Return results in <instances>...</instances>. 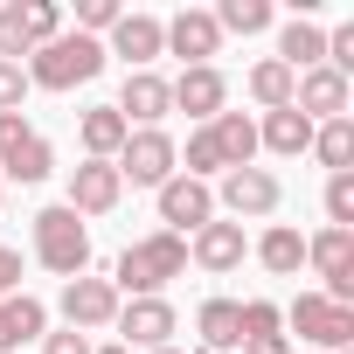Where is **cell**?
I'll list each match as a JSON object with an SVG mask.
<instances>
[{
	"label": "cell",
	"mask_w": 354,
	"mask_h": 354,
	"mask_svg": "<svg viewBox=\"0 0 354 354\" xmlns=\"http://www.w3.org/2000/svg\"><path fill=\"white\" fill-rule=\"evenodd\" d=\"M111 326H118V347L153 354V347H174V326H181V313H174V299H125Z\"/></svg>",
	"instance_id": "obj_7"
},
{
	"label": "cell",
	"mask_w": 354,
	"mask_h": 354,
	"mask_svg": "<svg viewBox=\"0 0 354 354\" xmlns=\"http://www.w3.org/2000/svg\"><path fill=\"white\" fill-rule=\"evenodd\" d=\"M160 195V223L174 230V236H195L202 223H216V195H209V181H188V174H174L167 188H153Z\"/></svg>",
	"instance_id": "obj_11"
},
{
	"label": "cell",
	"mask_w": 354,
	"mask_h": 354,
	"mask_svg": "<svg viewBox=\"0 0 354 354\" xmlns=\"http://www.w3.org/2000/svg\"><path fill=\"white\" fill-rule=\"evenodd\" d=\"M153 354H202V347H153Z\"/></svg>",
	"instance_id": "obj_38"
},
{
	"label": "cell",
	"mask_w": 354,
	"mask_h": 354,
	"mask_svg": "<svg viewBox=\"0 0 354 354\" xmlns=\"http://www.w3.org/2000/svg\"><path fill=\"white\" fill-rule=\"evenodd\" d=\"M56 174V146L42 139V132H28L8 160H0V181H21V188H35V181H49Z\"/></svg>",
	"instance_id": "obj_22"
},
{
	"label": "cell",
	"mask_w": 354,
	"mask_h": 354,
	"mask_svg": "<svg viewBox=\"0 0 354 354\" xmlns=\"http://www.w3.org/2000/svg\"><path fill=\"white\" fill-rule=\"evenodd\" d=\"M132 132H146V125H160L167 111H174V97H167V77L160 70H125V91H118V104H111Z\"/></svg>",
	"instance_id": "obj_16"
},
{
	"label": "cell",
	"mask_w": 354,
	"mask_h": 354,
	"mask_svg": "<svg viewBox=\"0 0 354 354\" xmlns=\"http://www.w3.org/2000/svg\"><path fill=\"white\" fill-rule=\"evenodd\" d=\"M292 84H299V77H292V70H285L278 56L250 63V77H243V91H250V97H257L264 111H285V104H292Z\"/></svg>",
	"instance_id": "obj_25"
},
{
	"label": "cell",
	"mask_w": 354,
	"mask_h": 354,
	"mask_svg": "<svg viewBox=\"0 0 354 354\" xmlns=\"http://www.w3.org/2000/svg\"><path fill=\"white\" fill-rule=\"evenodd\" d=\"M209 195H216V209H230V223H264V216H278V202H285V188H278L271 167H230Z\"/></svg>",
	"instance_id": "obj_5"
},
{
	"label": "cell",
	"mask_w": 354,
	"mask_h": 354,
	"mask_svg": "<svg viewBox=\"0 0 354 354\" xmlns=\"http://www.w3.org/2000/svg\"><path fill=\"white\" fill-rule=\"evenodd\" d=\"M28 132H35V125H28L21 111H0V160H8V153H15V146H21Z\"/></svg>",
	"instance_id": "obj_35"
},
{
	"label": "cell",
	"mask_w": 354,
	"mask_h": 354,
	"mask_svg": "<svg viewBox=\"0 0 354 354\" xmlns=\"http://www.w3.org/2000/svg\"><path fill=\"white\" fill-rule=\"evenodd\" d=\"M118 202H125V181H118L111 160H77V167H70V195H63L70 216L91 223V216H111Z\"/></svg>",
	"instance_id": "obj_8"
},
{
	"label": "cell",
	"mask_w": 354,
	"mask_h": 354,
	"mask_svg": "<svg viewBox=\"0 0 354 354\" xmlns=\"http://www.w3.org/2000/svg\"><path fill=\"white\" fill-rule=\"evenodd\" d=\"M236 326H243V340H264V333L285 326V306H271V299H236Z\"/></svg>",
	"instance_id": "obj_29"
},
{
	"label": "cell",
	"mask_w": 354,
	"mask_h": 354,
	"mask_svg": "<svg viewBox=\"0 0 354 354\" xmlns=\"http://www.w3.org/2000/svg\"><path fill=\"white\" fill-rule=\"evenodd\" d=\"M167 97H174V111H188L195 125H209L216 111H230V77H223L216 63H202V70H181V77H174Z\"/></svg>",
	"instance_id": "obj_13"
},
{
	"label": "cell",
	"mask_w": 354,
	"mask_h": 354,
	"mask_svg": "<svg viewBox=\"0 0 354 354\" xmlns=\"http://www.w3.org/2000/svg\"><path fill=\"white\" fill-rule=\"evenodd\" d=\"M181 271H188V236L153 230V236H139V243L118 250L111 285H118V299H167V285L181 278Z\"/></svg>",
	"instance_id": "obj_1"
},
{
	"label": "cell",
	"mask_w": 354,
	"mask_h": 354,
	"mask_svg": "<svg viewBox=\"0 0 354 354\" xmlns=\"http://www.w3.org/2000/svg\"><path fill=\"white\" fill-rule=\"evenodd\" d=\"M181 174H188V181H223V153H216L209 125L188 132V146H181Z\"/></svg>",
	"instance_id": "obj_28"
},
{
	"label": "cell",
	"mask_w": 354,
	"mask_h": 354,
	"mask_svg": "<svg viewBox=\"0 0 354 354\" xmlns=\"http://www.w3.org/2000/svg\"><path fill=\"white\" fill-rule=\"evenodd\" d=\"M278 63H285L292 77L319 70V63H326V28H319V21H306V15H292V21L278 28Z\"/></svg>",
	"instance_id": "obj_17"
},
{
	"label": "cell",
	"mask_w": 354,
	"mask_h": 354,
	"mask_svg": "<svg viewBox=\"0 0 354 354\" xmlns=\"http://www.w3.org/2000/svg\"><path fill=\"white\" fill-rule=\"evenodd\" d=\"M347 104H354V84L340 77V70H306L299 84H292V111H306L313 125H326V118H347Z\"/></svg>",
	"instance_id": "obj_14"
},
{
	"label": "cell",
	"mask_w": 354,
	"mask_h": 354,
	"mask_svg": "<svg viewBox=\"0 0 354 354\" xmlns=\"http://www.w3.org/2000/svg\"><path fill=\"white\" fill-rule=\"evenodd\" d=\"M209 15H216V28H223V35H264V28L278 21L271 0H223V8H209Z\"/></svg>",
	"instance_id": "obj_27"
},
{
	"label": "cell",
	"mask_w": 354,
	"mask_h": 354,
	"mask_svg": "<svg viewBox=\"0 0 354 354\" xmlns=\"http://www.w3.org/2000/svg\"><path fill=\"white\" fill-rule=\"evenodd\" d=\"M306 264L319 271V285L340 278V271L354 264V230H319V236H306Z\"/></svg>",
	"instance_id": "obj_26"
},
{
	"label": "cell",
	"mask_w": 354,
	"mask_h": 354,
	"mask_svg": "<svg viewBox=\"0 0 354 354\" xmlns=\"http://www.w3.org/2000/svg\"><path fill=\"white\" fill-rule=\"evenodd\" d=\"M0 202H8V181H0Z\"/></svg>",
	"instance_id": "obj_40"
},
{
	"label": "cell",
	"mask_w": 354,
	"mask_h": 354,
	"mask_svg": "<svg viewBox=\"0 0 354 354\" xmlns=\"http://www.w3.org/2000/svg\"><path fill=\"white\" fill-rule=\"evenodd\" d=\"M28 21H21V0H8L0 8V63H28Z\"/></svg>",
	"instance_id": "obj_30"
},
{
	"label": "cell",
	"mask_w": 354,
	"mask_h": 354,
	"mask_svg": "<svg viewBox=\"0 0 354 354\" xmlns=\"http://www.w3.org/2000/svg\"><path fill=\"white\" fill-rule=\"evenodd\" d=\"M104 56H125V70H153V63L167 56V28H160V15H118Z\"/></svg>",
	"instance_id": "obj_15"
},
{
	"label": "cell",
	"mask_w": 354,
	"mask_h": 354,
	"mask_svg": "<svg viewBox=\"0 0 354 354\" xmlns=\"http://www.w3.org/2000/svg\"><path fill=\"white\" fill-rule=\"evenodd\" d=\"M326 230H354V174H326Z\"/></svg>",
	"instance_id": "obj_31"
},
{
	"label": "cell",
	"mask_w": 354,
	"mask_h": 354,
	"mask_svg": "<svg viewBox=\"0 0 354 354\" xmlns=\"http://www.w3.org/2000/svg\"><path fill=\"white\" fill-rule=\"evenodd\" d=\"M118 0H77V35H111L118 28Z\"/></svg>",
	"instance_id": "obj_32"
},
{
	"label": "cell",
	"mask_w": 354,
	"mask_h": 354,
	"mask_svg": "<svg viewBox=\"0 0 354 354\" xmlns=\"http://www.w3.org/2000/svg\"><path fill=\"white\" fill-rule=\"evenodd\" d=\"M160 28H167V56H181L188 70H202V63L223 56V28H216L209 8H181L174 21H160Z\"/></svg>",
	"instance_id": "obj_10"
},
{
	"label": "cell",
	"mask_w": 354,
	"mask_h": 354,
	"mask_svg": "<svg viewBox=\"0 0 354 354\" xmlns=\"http://www.w3.org/2000/svg\"><path fill=\"white\" fill-rule=\"evenodd\" d=\"M91 354H132V347H118V340H111V347H91Z\"/></svg>",
	"instance_id": "obj_39"
},
{
	"label": "cell",
	"mask_w": 354,
	"mask_h": 354,
	"mask_svg": "<svg viewBox=\"0 0 354 354\" xmlns=\"http://www.w3.org/2000/svg\"><path fill=\"white\" fill-rule=\"evenodd\" d=\"M35 264L56 271L63 285L84 278V271H91V230H84V216H70L63 202H49V209L35 216Z\"/></svg>",
	"instance_id": "obj_3"
},
{
	"label": "cell",
	"mask_w": 354,
	"mask_h": 354,
	"mask_svg": "<svg viewBox=\"0 0 354 354\" xmlns=\"http://www.w3.org/2000/svg\"><path fill=\"white\" fill-rule=\"evenodd\" d=\"M250 250H257V264H264L271 278H299V271H306V236H299L292 223H271Z\"/></svg>",
	"instance_id": "obj_20"
},
{
	"label": "cell",
	"mask_w": 354,
	"mask_h": 354,
	"mask_svg": "<svg viewBox=\"0 0 354 354\" xmlns=\"http://www.w3.org/2000/svg\"><path fill=\"white\" fill-rule=\"evenodd\" d=\"M285 326H299V340H313V347H354V306H333V299H319V292H299L292 306H285Z\"/></svg>",
	"instance_id": "obj_6"
},
{
	"label": "cell",
	"mask_w": 354,
	"mask_h": 354,
	"mask_svg": "<svg viewBox=\"0 0 354 354\" xmlns=\"http://www.w3.org/2000/svg\"><path fill=\"white\" fill-rule=\"evenodd\" d=\"M118 181H132V188H167L174 174H181V139H174L167 125H146V132H125V146H118Z\"/></svg>",
	"instance_id": "obj_4"
},
{
	"label": "cell",
	"mask_w": 354,
	"mask_h": 354,
	"mask_svg": "<svg viewBox=\"0 0 354 354\" xmlns=\"http://www.w3.org/2000/svg\"><path fill=\"white\" fill-rule=\"evenodd\" d=\"M257 146L264 153H278V160H299V153H313V118L306 111H264V125H257Z\"/></svg>",
	"instance_id": "obj_18"
},
{
	"label": "cell",
	"mask_w": 354,
	"mask_h": 354,
	"mask_svg": "<svg viewBox=\"0 0 354 354\" xmlns=\"http://www.w3.org/2000/svg\"><path fill=\"white\" fill-rule=\"evenodd\" d=\"M313 160H319L326 174H354V118L313 125Z\"/></svg>",
	"instance_id": "obj_24"
},
{
	"label": "cell",
	"mask_w": 354,
	"mask_h": 354,
	"mask_svg": "<svg viewBox=\"0 0 354 354\" xmlns=\"http://www.w3.org/2000/svg\"><path fill=\"white\" fill-rule=\"evenodd\" d=\"M42 354H91V333L63 326V333H42Z\"/></svg>",
	"instance_id": "obj_34"
},
{
	"label": "cell",
	"mask_w": 354,
	"mask_h": 354,
	"mask_svg": "<svg viewBox=\"0 0 354 354\" xmlns=\"http://www.w3.org/2000/svg\"><path fill=\"white\" fill-rule=\"evenodd\" d=\"M243 354H292L285 333H264V340H243Z\"/></svg>",
	"instance_id": "obj_37"
},
{
	"label": "cell",
	"mask_w": 354,
	"mask_h": 354,
	"mask_svg": "<svg viewBox=\"0 0 354 354\" xmlns=\"http://www.w3.org/2000/svg\"><path fill=\"white\" fill-rule=\"evenodd\" d=\"M21 97H28V70L0 63V111H21Z\"/></svg>",
	"instance_id": "obj_33"
},
{
	"label": "cell",
	"mask_w": 354,
	"mask_h": 354,
	"mask_svg": "<svg viewBox=\"0 0 354 354\" xmlns=\"http://www.w3.org/2000/svg\"><path fill=\"white\" fill-rule=\"evenodd\" d=\"M56 306H63V319H70L77 333H104V326L118 319V306H125V299H118V285H111V278H91V271H84V278H70V285H63V299H56Z\"/></svg>",
	"instance_id": "obj_9"
},
{
	"label": "cell",
	"mask_w": 354,
	"mask_h": 354,
	"mask_svg": "<svg viewBox=\"0 0 354 354\" xmlns=\"http://www.w3.org/2000/svg\"><path fill=\"white\" fill-rule=\"evenodd\" d=\"M15 292H21V250L0 243V299H15Z\"/></svg>",
	"instance_id": "obj_36"
},
{
	"label": "cell",
	"mask_w": 354,
	"mask_h": 354,
	"mask_svg": "<svg viewBox=\"0 0 354 354\" xmlns=\"http://www.w3.org/2000/svg\"><path fill=\"white\" fill-rule=\"evenodd\" d=\"M28 91H77V84H91L97 70H104V42L97 35H56V42H42L28 63Z\"/></svg>",
	"instance_id": "obj_2"
},
{
	"label": "cell",
	"mask_w": 354,
	"mask_h": 354,
	"mask_svg": "<svg viewBox=\"0 0 354 354\" xmlns=\"http://www.w3.org/2000/svg\"><path fill=\"white\" fill-rule=\"evenodd\" d=\"M195 333H202V354H230V347H243L236 299H202V313H195Z\"/></svg>",
	"instance_id": "obj_23"
},
{
	"label": "cell",
	"mask_w": 354,
	"mask_h": 354,
	"mask_svg": "<svg viewBox=\"0 0 354 354\" xmlns=\"http://www.w3.org/2000/svg\"><path fill=\"white\" fill-rule=\"evenodd\" d=\"M125 118L111 111V104H91L84 118H77V139H84V160H118V146H125Z\"/></svg>",
	"instance_id": "obj_21"
},
{
	"label": "cell",
	"mask_w": 354,
	"mask_h": 354,
	"mask_svg": "<svg viewBox=\"0 0 354 354\" xmlns=\"http://www.w3.org/2000/svg\"><path fill=\"white\" fill-rule=\"evenodd\" d=\"M209 139H216V153H223V174H230V167H257V118L216 111V118H209Z\"/></svg>",
	"instance_id": "obj_19"
},
{
	"label": "cell",
	"mask_w": 354,
	"mask_h": 354,
	"mask_svg": "<svg viewBox=\"0 0 354 354\" xmlns=\"http://www.w3.org/2000/svg\"><path fill=\"white\" fill-rule=\"evenodd\" d=\"M243 257H250V236H243V223H223V216H216V223H202V230L188 236V264H202L209 278H230Z\"/></svg>",
	"instance_id": "obj_12"
}]
</instances>
